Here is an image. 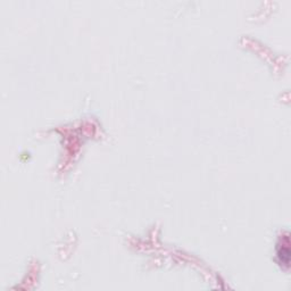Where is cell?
I'll list each match as a JSON object with an SVG mask.
<instances>
[{"label":"cell","mask_w":291,"mask_h":291,"mask_svg":"<svg viewBox=\"0 0 291 291\" xmlns=\"http://www.w3.org/2000/svg\"><path fill=\"white\" fill-rule=\"evenodd\" d=\"M278 259L281 266L289 267L290 264V241L287 235L282 238L281 242L278 245Z\"/></svg>","instance_id":"cell-1"}]
</instances>
